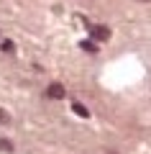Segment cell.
<instances>
[{
  "label": "cell",
  "instance_id": "obj_1",
  "mask_svg": "<svg viewBox=\"0 0 151 154\" xmlns=\"http://www.w3.org/2000/svg\"><path fill=\"white\" fill-rule=\"evenodd\" d=\"M92 36H95L97 41H108L110 38V28L108 26H92Z\"/></svg>",
  "mask_w": 151,
  "mask_h": 154
},
{
  "label": "cell",
  "instance_id": "obj_2",
  "mask_svg": "<svg viewBox=\"0 0 151 154\" xmlns=\"http://www.w3.org/2000/svg\"><path fill=\"white\" fill-rule=\"evenodd\" d=\"M46 95H49V98H51V100H62V98H64V88H62L59 82H54V85H49Z\"/></svg>",
  "mask_w": 151,
  "mask_h": 154
},
{
  "label": "cell",
  "instance_id": "obj_3",
  "mask_svg": "<svg viewBox=\"0 0 151 154\" xmlns=\"http://www.w3.org/2000/svg\"><path fill=\"white\" fill-rule=\"evenodd\" d=\"M72 108H74V113H77V116H82V118H87V116H90V110H87L82 103H74Z\"/></svg>",
  "mask_w": 151,
  "mask_h": 154
},
{
  "label": "cell",
  "instance_id": "obj_4",
  "mask_svg": "<svg viewBox=\"0 0 151 154\" xmlns=\"http://www.w3.org/2000/svg\"><path fill=\"white\" fill-rule=\"evenodd\" d=\"M0 152H13V144L8 139H3V136H0Z\"/></svg>",
  "mask_w": 151,
  "mask_h": 154
},
{
  "label": "cell",
  "instance_id": "obj_5",
  "mask_svg": "<svg viewBox=\"0 0 151 154\" xmlns=\"http://www.w3.org/2000/svg\"><path fill=\"white\" fill-rule=\"evenodd\" d=\"M82 49H85V51H92V54H95V51H97V46H95V41H82Z\"/></svg>",
  "mask_w": 151,
  "mask_h": 154
},
{
  "label": "cell",
  "instance_id": "obj_6",
  "mask_svg": "<svg viewBox=\"0 0 151 154\" xmlns=\"http://www.w3.org/2000/svg\"><path fill=\"white\" fill-rule=\"evenodd\" d=\"M0 49H3V51H13L16 46H13V41H3V46H0Z\"/></svg>",
  "mask_w": 151,
  "mask_h": 154
},
{
  "label": "cell",
  "instance_id": "obj_7",
  "mask_svg": "<svg viewBox=\"0 0 151 154\" xmlns=\"http://www.w3.org/2000/svg\"><path fill=\"white\" fill-rule=\"evenodd\" d=\"M8 121H11V118H8V113H5V110H0V123H8Z\"/></svg>",
  "mask_w": 151,
  "mask_h": 154
},
{
  "label": "cell",
  "instance_id": "obj_8",
  "mask_svg": "<svg viewBox=\"0 0 151 154\" xmlns=\"http://www.w3.org/2000/svg\"><path fill=\"white\" fill-rule=\"evenodd\" d=\"M143 3H149V0H143Z\"/></svg>",
  "mask_w": 151,
  "mask_h": 154
}]
</instances>
